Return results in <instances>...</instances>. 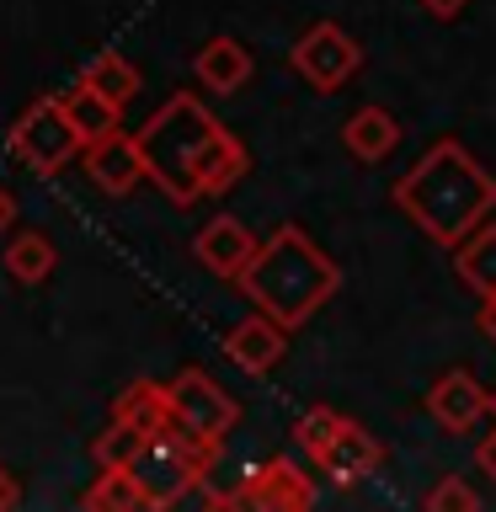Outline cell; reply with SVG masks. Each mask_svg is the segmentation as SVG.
Here are the masks:
<instances>
[{"instance_id": "cb8c5ba5", "label": "cell", "mask_w": 496, "mask_h": 512, "mask_svg": "<svg viewBox=\"0 0 496 512\" xmlns=\"http://www.w3.org/2000/svg\"><path fill=\"white\" fill-rule=\"evenodd\" d=\"M427 507H432V512H475V507H480V496L464 486V480L448 475L438 491H427Z\"/></svg>"}, {"instance_id": "3957f363", "label": "cell", "mask_w": 496, "mask_h": 512, "mask_svg": "<svg viewBox=\"0 0 496 512\" xmlns=\"http://www.w3.org/2000/svg\"><path fill=\"white\" fill-rule=\"evenodd\" d=\"M235 288L262 315L278 320L283 331H299L336 299L342 267H336L331 256L299 230V224H278V230L256 246V256L246 262V272H240Z\"/></svg>"}, {"instance_id": "5bb4252c", "label": "cell", "mask_w": 496, "mask_h": 512, "mask_svg": "<svg viewBox=\"0 0 496 512\" xmlns=\"http://www.w3.org/2000/svg\"><path fill=\"white\" fill-rule=\"evenodd\" d=\"M251 70H256L251 48L240 43V38H230V32L208 38L198 54H192V75H198V86L214 91V96H235V91L251 80Z\"/></svg>"}, {"instance_id": "6da1fadb", "label": "cell", "mask_w": 496, "mask_h": 512, "mask_svg": "<svg viewBox=\"0 0 496 512\" xmlns=\"http://www.w3.org/2000/svg\"><path fill=\"white\" fill-rule=\"evenodd\" d=\"M134 139L144 155V182H155L176 208L224 198L251 171V150L192 91H171Z\"/></svg>"}, {"instance_id": "4fadbf2b", "label": "cell", "mask_w": 496, "mask_h": 512, "mask_svg": "<svg viewBox=\"0 0 496 512\" xmlns=\"http://www.w3.org/2000/svg\"><path fill=\"white\" fill-rule=\"evenodd\" d=\"M283 352H288V331L278 326L272 315H246V320H235L230 331H224V358H230L240 374H272V368L283 363Z\"/></svg>"}, {"instance_id": "30bf717a", "label": "cell", "mask_w": 496, "mask_h": 512, "mask_svg": "<svg viewBox=\"0 0 496 512\" xmlns=\"http://www.w3.org/2000/svg\"><path fill=\"white\" fill-rule=\"evenodd\" d=\"M256 246H262V240H256L235 214H214L198 235H192L198 267L214 272V278H224V283H240V272H246V262L256 256Z\"/></svg>"}, {"instance_id": "7c38bea8", "label": "cell", "mask_w": 496, "mask_h": 512, "mask_svg": "<svg viewBox=\"0 0 496 512\" xmlns=\"http://www.w3.org/2000/svg\"><path fill=\"white\" fill-rule=\"evenodd\" d=\"M427 416L448 432H470V427H480V416H491V390L470 368H448L427 390Z\"/></svg>"}, {"instance_id": "277c9868", "label": "cell", "mask_w": 496, "mask_h": 512, "mask_svg": "<svg viewBox=\"0 0 496 512\" xmlns=\"http://www.w3.org/2000/svg\"><path fill=\"white\" fill-rule=\"evenodd\" d=\"M214 459H219V448H208L198 443L187 427H176L166 422L160 432H150L139 448V459L128 464L139 480V491H144V507L160 512V507H176V502H187L192 491L208 480V470H214Z\"/></svg>"}, {"instance_id": "ac0fdd59", "label": "cell", "mask_w": 496, "mask_h": 512, "mask_svg": "<svg viewBox=\"0 0 496 512\" xmlns=\"http://www.w3.org/2000/svg\"><path fill=\"white\" fill-rule=\"evenodd\" d=\"M112 416H118V422H134L139 432H160V427L171 422V395H166V384H155V379L123 384L118 400H112Z\"/></svg>"}, {"instance_id": "4316f807", "label": "cell", "mask_w": 496, "mask_h": 512, "mask_svg": "<svg viewBox=\"0 0 496 512\" xmlns=\"http://www.w3.org/2000/svg\"><path fill=\"white\" fill-rule=\"evenodd\" d=\"M16 214H22V208H16V192H11L6 182H0V235H11Z\"/></svg>"}, {"instance_id": "ffe728a7", "label": "cell", "mask_w": 496, "mask_h": 512, "mask_svg": "<svg viewBox=\"0 0 496 512\" xmlns=\"http://www.w3.org/2000/svg\"><path fill=\"white\" fill-rule=\"evenodd\" d=\"M80 80L102 91L112 107H128V102L139 96V86H144L139 70H134V64H128V59L118 54V48H102L96 59H86V70H80Z\"/></svg>"}, {"instance_id": "e0dca14e", "label": "cell", "mask_w": 496, "mask_h": 512, "mask_svg": "<svg viewBox=\"0 0 496 512\" xmlns=\"http://www.w3.org/2000/svg\"><path fill=\"white\" fill-rule=\"evenodd\" d=\"M6 272L22 288H38V283H48L54 278V267H59V251H54V240H48L43 230H16L11 240H6Z\"/></svg>"}, {"instance_id": "83f0119b", "label": "cell", "mask_w": 496, "mask_h": 512, "mask_svg": "<svg viewBox=\"0 0 496 512\" xmlns=\"http://www.w3.org/2000/svg\"><path fill=\"white\" fill-rule=\"evenodd\" d=\"M464 6H470V0H422V11H427V16H438V22H454Z\"/></svg>"}, {"instance_id": "ba28073f", "label": "cell", "mask_w": 496, "mask_h": 512, "mask_svg": "<svg viewBox=\"0 0 496 512\" xmlns=\"http://www.w3.org/2000/svg\"><path fill=\"white\" fill-rule=\"evenodd\" d=\"M230 507H256V512H304L315 507V480L294 459H267L230 491Z\"/></svg>"}, {"instance_id": "44dd1931", "label": "cell", "mask_w": 496, "mask_h": 512, "mask_svg": "<svg viewBox=\"0 0 496 512\" xmlns=\"http://www.w3.org/2000/svg\"><path fill=\"white\" fill-rule=\"evenodd\" d=\"M80 507H86V512H139L144 491H139L134 470H102L86 486V496H80Z\"/></svg>"}, {"instance_id": "d4e9b609", "label": "cell", "mask_w": 496, "mask_h": 512, "mask_svg": "<svg viewBox=\"0 0 496 512\" xmlns=\"http://www.w3.org/2000/svg\"><path fill=\"white\" fill-rule=\"evenodd\" d=\"M11 507H22V486H16V475L0 464V512H11Z\"/></svg>"}, {"instance_id": "7a4b0ae2", "label": "cell", "mask_w": 496, "mask_h": 512, "mask_svg": "<svg viewBox=\"0 0 496 512\" xmlns=\"http://www.w3.org/2000/svg\"><path fill=\"white\" fill-rule=\"evenodd\" d=\"M390 203L422 230L432 246L454 251L470 230L496 214V176L459 139L427 144V155L390 187Z\"/></svg>"}, {"instance_id": "f1b7e54d", "label": "cell", "mask_w": 496, "mask_h": 512, "mask_svg": "<svg viewBox=\"0 0 496 512\" xmlns=\"http://www.w3.org/2000/svg\"><path fill=\"white\" fill-rule=\"evenodd\" d=\"M475 459H480V470H486V475L496 480V427H491V438L475 448Z\"/></svg>"}, {"instance_id": "52a82bcc", "label": "cell", "mask_w": 496, "mask_h": 512, "mask_svg": "<svg viewBox=\"0 0 496 512\" xmlns=\"http://www.w3.org/2000/svg\"><path fill=\"white\" fill-rule=\"evenodd\" d=\"M288 64L304 86L315 91H342L352 75L363 70V43L342 32L336 22H315L310 32H299V43L288 48Z\"/></svg>"}, {"instance_id": "603a6c76", "label": "cell", "mask_w": 496, "mask_h": 512, "mask_svg": "<svg viewBox=\"0 0 496 512\" xmlns=\"http://www.w3.org/2000/svg\"><path fill=\"white\" fill-rule=\"evenodd\" d=\"M336 427H342V411H331V406H310V411H304L299 422H294V443H299V454H304V459H315L320 448L331 443V432H336Z\"/></svg>"}, {"instance_id": "484cf974", "label": "cell", "mask_w": 496, "mask_h": 512, "mask_svg": "<svg viewBox=\"0 0 496 512\" xmlns=\"http://www.w3.org/2000/svg\"><path fill=\"white\" fill-rule=\"evenodd\" d=\"M475 326H480V336L496 347V294H486L480 299V315H475Z\"/></svg>"}, {"instance_id": "2e32d148", "label": "cell", "mask_w": 496, "mask_h": 512, "mask_svg": "<svg viewBox=\"0 0 496 512\" xmlns=\"http://www.w3.org/2000/svg\"><path fill=\"white\" fill-rule=\"evenodd\" d=\"M454 272H459V283L470 288V294H480V299L496 294V224L491 219L454 246Z\"/></svg>"}, {"instance_id": "5b68a950", "label": "cell", "mask_w": 496, "mask_h": 512, "mask_svg": "<svg viewBox=\"0 0 496 512\" xmlns=\"http://www.w3.org/2000/svg\"><path fill=\"white\" fill-rule=\"evenodd\" d=\"M6 144H11V155L22 160L32 176H59L80 150H86V139L75 134V123H70V112H64L59 96H38V102H27L22 112H16Z\"/></svg>"}, {"instance_id": "8fae6325", "label": "cell", "mask_w": 496, "mask_h": 512, "mask_svg": "<svg viewBox=\"0 0 496 512\" xmlns=\"http://www.w3.org/2000/svg\"><path fill=\"white\" fill-rule=\"evenodd\" d=\"M80 160H86V176L107 192V198H128V192L144 182L139 139H134V134H123V128H112V134L91 139L86 150H80Z\"/></svg>"}, {"instance_id": "9a60e30c", "label": "cell", "mask_w": 496, "mask_h": 512, "mask_svg": "<svg viewBox=\"0 0 496 512\" xmlns=\"http://www.w3.org/2000/svg\"><path fill=\"white\" fill-rule=\"evenodd\" d=\"M342 144H347V155L352 160H363V166H379V160H390L395 155V144H400V123H395V112L390 107H358L352 118L342 123Z\"/></svg>"}, {"instance_id": "9c48e42d", "label": "cell", "mask_w": 496, "mask_h": 512, "mask_svg": "<svg viewBox=\"0 0 496 512\" xmlns=\"http://www.w3.org/2000/svg\"><path fill=\"white\" fill-rule=\"evenodd\" d=\"M326 480H336V486H358V480L379 475L384 464V443L368 432L363 422H352V416H342V427L331 432V443L320 448V454L310 459Z\"/></svg>"}, {"instance_id": "d6986e66", "label": "cell", "mask_w": 496, "mask_h": 512, "mask_svg": "<svg viewBox=\"0 0 496 512\" xmlns=\"http://www.w3.org/2000/svg\"><path fill=\"white\" fill-rule=\"evenodd\" d=\"M59 102H64V112H70V123H75V134L80 139H102V134H112L118 128V118H123V107H112L96 86H86V80H75L70 91H59Z\"/></svg>"}, {"instance_id": "8992f818", "label": "cell", "mask_w": 496, "mask_h": 512, "mask_svg": "<svg viewBox=\"0 0 496 512\" xmlns=\"http://www.w3.org/2000/svg\"><path fill=\"white\" fill-rule=\"evenodd\" d=\"M166 395H171V422L187 427L192 438L208 443V448H224V438H230L235 422H240L235 395L224 390L214 374H203V368H182V374L166 384Z\"/></svg>"}, {"instance_id": "7402d4cb", "label": "cell", "mask_w": 496, "mask_h": 512, "mask_svg": "<svg viewBox=\"0 0 496 512\" xmlns=\"http://www.w3.org/2000/svg\"><path fill=\"white\" fill-rule=\"evenodd\" d=\"M144 438H150V432H139L134 422H118V416H112V422H107L102 432H96V443H91L96 470H128V464L139 459Z\"/></svg>"}, {"instance_id": "f546056e", "label": "cell", "mask_w": 496, "mask_h": 512, "mask_svg": "<svg viewBox=\"0 0 496 512\" xmlns=\"http://www.w3.org/2000/svg\"><path fill=\"white\" fill-rule=\"evenodd\" d=\"M491 416H496V390H491Z\"/></svg>"}]
</instances>
